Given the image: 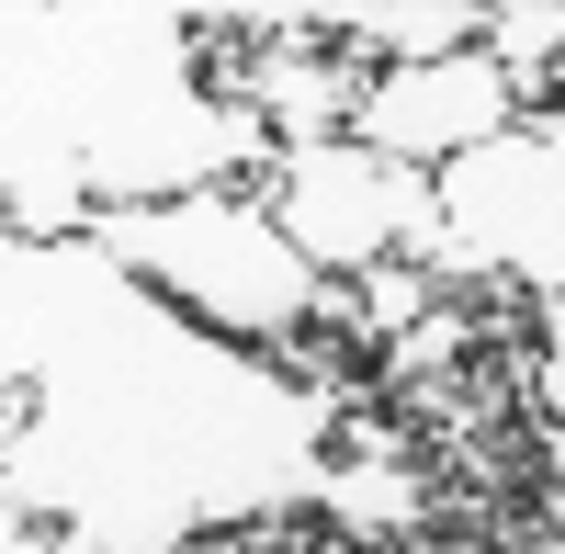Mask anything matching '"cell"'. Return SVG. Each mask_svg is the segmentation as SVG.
Segmentation results:
<instances>
[{"mask_svg":"<svg viewBox=\"0 0 565 554\" xmlns=\"http://www.w3.org/2000/svg\"><path fill=\"white\" fill-rule=\"evenodd\" d=\"M340 23H351V45H373V57H441V45L487 34L476 0H340Z\"/></svg>","mask_w":565,"mask_h":554,"instance_id":"8992f818","label":"cell"},{"mask_svg":"<svg viewBox=\"0 0 565 554\" xmlns=\"http://www.w3.org/2000/svg\"><path fill=\"white\" fill-rule=\"evenodd\" d=\"M521 114H532V79L509 68L487 34H463L441 57H385L373 90H362V114H351V136H373V148L407 159V170H441V159L487 148V136L521 125Z\"/></svg>","mask_w":565,"mask_h":554,"instance_id":"277c9868","label":"cell"},{"mask_svg":"<svg viewBox=\"0 0 565 554\" xmlns=\"http://www.w3.org/2000/svg\"><path fill=\"white\" fill-rule=\"evenodd\" d=\"M271 215L295 226V249L328 284H362L373 260H430L441 271V204L430 170L385 159L373 136H306V148H271ZM452 284V271H441Z\"/></svg>","mask_w":565,"mask_h":554,"instance_id":"3957f363","label":"cell"},{"mask_svg":"<svg viewBox=\"0 0 565 554\" xmlns=\"http://www.w3.org/2000/svg\"><path fill=\"white\" fill-rule=\"evenodd\" d=\"M430 204H441V271L452 284L565 295V103L498 125L463 159H441Z\"/></svg>","mask_w":565,"mask_h":554,"instance_id":"7a4b0ae2","label":"cell"},{"mask_svg":"<svg viewBox=\"0 0 565 554\" xmlns=\"http://www.w3.org/2000/svg\"><path fill=\"white\" fill-rule=\"evenodd\" d=\"M373 45H328V34H260L238 68H226V103H238L271 148H306V136H351L362 90H373Z\"/></svg>","mask_w":565,"mask_h":554,"instance_id":"5b68a950","label":"cell"},{"mask_svg":"<svg viewBox=\"0 0 565 554\" xmlns=\"http://www.w3.org/2000/svg\"><path fill=\"white\" fill-rule=\"evenodd\" d=\"M554 103H565V45H554Z\"/></svg>","mask_w":565,"mask_h":554,"instance_id":"ba28073f","label":"cell"},{"mask_svg":"<svg viewBox=\"0 0 565 554\" xmlns=\"http://www.w3.org/2000/svg\"><path fill=\"white\" fill-rule=\"evenodd\" d=\"M543 396L565 407V295H543Z\"/></svg>","mask_w":565,"mask_h":554,"instance_id":"52a82bcc","label":"cell"},{"mask_svg":"<svg viewBox=\"0 0 565 554\" xmlns=\"http://www.w3.org/2000/svg\"><path fill=\"white\" fill-rule=\"evenodd\" d=\"M476 12H487V0H476Z\"/></svg>","mask_w":565,"mask_h":554,"instance_id":"30bf717a","label":"cell"},{"mask_svg":"<svg viewBox=\"0 0 565 554\" xmlns=\"http://www.w3.org/2000/svg\"><path fill=\"white\" fill-rule=\"evenodd\" d=\"M543 554H565V543H543Z\"/></svg>","mask_w":565,"mask_h":554,"instance_id":"9c48e42d","label":"cell"},{"mask_svg":"<svg viewBox=\"0 0 565 554\" xmlns=\"http://www.w3.org/2000/svg\"><path fill=\"white\" fill-rule=\"evenodd\" d=\"M90 260L148 284L181 329H215L238 351H295L328 317V271L295 249V226L271 215V193H148V204H103L90 215Z\"/></svg>","mask_w":565,"mask_h":554,"instance_id":"6da1fadb","label":"cell"}]
</instances>
